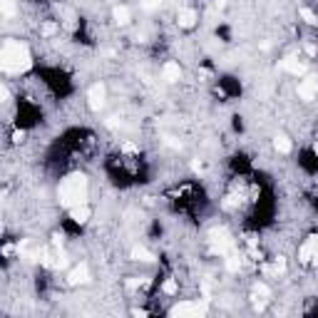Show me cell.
Here are the masks:
<instances>
[{
  "mask_svg": "<svg viewBox=\"0 0 318 318\" xmlns=\"http://www.w3.org/2000/svg\"><path fill=\"white\" fill-rule=\"evenodd\" d=\"M55 33H57V25H55V23H45V25L40 28V35H42V37H52Z\"/></svg>",
  "mask_w": 318,
  "mask_h": 318,
  "instance_id": "e0dca14e",
  "label": "cell"
},
{
  "mask_svg": "<svg viewBox=\"0 0 318 318\" xmlns=\"http://www.w3.org/2000/svg\"><path fill=\"white\" fill-rule=\"evenodd\" d=\"M132 316H147V311H144V308H135Z\"/></svg>",
  "mask_w": 318,
  "mask_h": 318,
  "instance_id": "d4e9b609",
  "label": "cell"
},
{
  "mask_svg": "<svg viewBox=\"0 0 318 318\" xmlns=\"http://www.w3.org/2000/svg\"><path fill=\"white\" fill-rule=\"evenodd\" d=\"M226 269H229V271H239V269H241V259H239V256H229V259H226Z\"/></svg>",
  "mask_w": 318,
  "mask_h": 318,
  "instance_id": "ffe728a7",
  "label": "cell"
},
{
  "mask_svg": "<svg viewBox=\"0 0 318 318\" xmlns=\"http://www.w3.org/2000/svg\"><path fill=\"white\" fill-rule=\"evenodd\" d=\"M164 80L167 82H179L181 80V68H179V62H167L164 70H162Z\"/></svg>",
  "mask_w": 318,
  "mask_h": 318,
  "instance_id": "7c38bea8",
  "label": "cell"
},
{
  "mask_svg": "<svg viewBox=\"0 0 318 318\" xmlns=\"http://www.w3.org/2000/svg\"><path fill=\"white\" fill-rule=\"evenodd\" d=\"M301 18H303L308 25H318V15H316L313 10H308V8H301Z\"/></svg>",
  "mask_w": 318,
  "mask_h": 318,
  "instance_id": "2e32d148",
  "label": "cell"
},
{
  "mask_svg": "<svg viewBox=\"0 0 318 318\" xmlns=\"http://www.w3.org/2000/svg\"><path fill=\"white\" fill-rule=\"evenodd\" d=\"M162 5V0H142V8L144 10H157Z\"/></svg>",
  "mask_w": 318,
  "mask_h": 318,
  "instance_id": "7402d4cb",
  "label": "cell"
},
{
  "mask_svg": "<svg viewBox=\"0 0 318 318\" xmlns=\"http://www.w3.org/2000/svg\"><path fill=\"white\" fill-rule=\"evenodd\" d=\"M114 20L119 23V25H127L132 20V13H130V8H124V5H117L114 8Z\"/></svg>",
  "mask_w": 318,
  "mask_h": 318,
  "instance_id": "5bb4252c",
  "label": "cell"
},
{
  "mask_svg": "<svg viewBox=\"0 0 318 318\" xmlns=\"http://www.w3.org/2000/svg\"><path fill=\"white\" fill-rule=\"evenodd\" d=\"M209 241H212V251H214V253H229L231 246H234L231 236H229L224 229H214V231L209 234Z\"/></svg>",
  "mask_w": 318,
  "mask_h": 318,
  "instance_id": "277c9868",
  "label": "cell"
},
{
  "mask_svg": "<svg viewBox=\"0 0 318 318\" xmlns=\"http://www.w3.org/2000/svg\"><path fill=\"white\" fill-rule=\"evenodd\" d=\"M313 154H316V157H318V142H316V144H313Z\"/></svg>",
  "mask_w": 318,
  "mask_h": 318,
  "instance_id": "4316f807",
  "label": "cell"
},
{
  "mask_svg": "<svg viewBox=\"0 0 318 318\" xmlns=\"http://www.w3.org/2000/svg\"><path fill=\"white\" fill-rule=\"evenodd\" d=\"M15 13V5H13V0H3V15L5 18H10Z\"/></svg>",
  "mask_w": 318,
  "mask_h": 318,
  "instance_id": "44dd1931",
  "label": "cell"
},
{
  "mask_svg": "<svg viewBox=\"0 0 318 318\" xmlns=\"http://www.w3.org/2000/svg\"><path fill=\"white\" fill-rule=\"evenodd\" d=\"M68 214H70V219H72L75 224H87L90 216H92V209H90L87 204H77V207L68 209Z\"/></svg>",
  "mask_w": 318,
  "mask_h": 318,
  "instance_id": "ba28073f",
  "label": "cell"
},
{
  "mask_svg": "<svg viewBox=\"0 0 318 318\" xmlns=\"http://www.w3.org/2000/svg\"><path fill=\"white\" fill-rule=\"evenodd\" d=\"M68 281H70L72 286H82V283H90V269H87L85 264H80V266H75V269L70 271V276H68Z\"/></svg>",
  "mask_w": 318,
  "mask_h": 318,
  "instance_id": "9c48e42d",
  "label": "cell"
},
{
  "mask_svg": "<svg viewBox=\"0 0 318 318\" xmlns=\"http://www.w3.org/2000/svg\"><path fill=\"white\" fill-rule=\"evenodd\" d=\"M87 194H90V181L80 172L68 174L57 186V199L65 209H72L77 204H87Z\"/></svg>",
  "mask_w": 318,
  "mask_h": 318,
  "instance_id": "7a4b0ae2",
  "label": "cell"
},
{
  "mask_svg": "<svg viewBox=\"0 0 318 318\" xmlns=\"http://www.w3.org/2000/svg\"><path fill=\"white\" fill-rule=\"evenodd\" d=\"M311 264H316V266H318V248H316V253H313V259H311Z\"/></svg>",
  "mask_w": 318,
  "mask_h": 318,
  "instance_id": "484cf974",
  "label": "cell"
},
{
  "mask_svg": "<svg viewBox=\"0 0 318 318\" xmlns=\"http://www.w3.org/2000/svg\"><path fill=\"white\" fill-rule=\"evenodd\" d=\"M132 259L149 264V261H154V253H152L149 248H144V246H135V248H132Z\"/></svg>",
  "mask_w": 318,
  "mask_h": 318,
  "instance_id": "4fadbf2b",
  "label": "cell"
},
{
  "mask_svg": "<svg viewBox=\"0 0 318 318\" xmlns=\"http://www.w3.org/2000/svg\"><path fill=\"white\" fill-rule=\"evenodd\" d=\"M253 291H256V296H264V298H269V296H271V288H269L264 281H259L256 286H253Z\"/></svg>",
  "mask_w": 318,
  "mask_h": 318,
  "instance_id": "d6986e66",
  "label": "cell"
},
{
  "mask_svg": "<svg viewBox=\"0 0 318 318\" xmlns=\"http://www.w3.org/2000/svg\"><path fill=\"white\" fill-rule=\"evenodd\" d=\"M30 65H33V55L25 42H20V40L3 42V50H0V68H3V72L20 75V72L30 70Z\"/></svg>",
  "mask_w": 318,
  "mask_h": 318,
  "instance_id": "6da1fadb",
  "label": "cell"
},
{
  "mask_svg": "<svg viewBox=\"0 0 318 318\" xmlns=\"http://www.w3.org/2000/svg\"><path fill=\"white\" fill-rule=\"evenodd\" d=\"M0 97H3V102H10V90H8V85L0 87Z\"/></svg>",
  "mask_w": 318,
  "mask_h": 318,
  "instance_id": "603a6c76",
  "label": "cell"
},
{
  "mask_svg": "<svg viewBox=\"0 0 318 318\" xmlns=\"http://www.w3.org/2000/svg\"><path fill=\"white\" fill-rule=\"evenodd\" d=\"M274 149H276L279 154H288V152H291V140L283 137V135L276 137V140H274Z\"/></svg>",
  "mask_w": 318,
  "mask_h": 318,
  "instance_id": "9a60e30c",
  "label": "cell"
},
{
  "mask_svg": "<svg viewBox=\"0 0 318 318\" xmlns=\"http://www.w3.org/2000/svg\"><path fill=\"white\" fill-rule=\"evenodd\" d=\"M177 23H179V28H184V30H192V28L197 25V13H194L192 8H184V10H179Z\"/></svg>",
  "mask_w": 318,
  "mask_h": 318,
  "instance_id": "30bf717a",
  "label": "cell"
},
{
  "mask_svg": "<svg viewBox=\"0 0 318 318\" xmlns=\"http://www.w3.org/2000/svg\"><path fill=\"white\" fill-rule=\"evenodd\" d=\"M209 313V306H207V301H184V303H177L172 311H169V316H179V318H204Z\"/></svg>",
  "mask_w": 318,
  "mask_h": 318,
  "instance_id": "3957f363",
  "label": "cell"
},
{
  "mask_svg": "<svg viewBox=\"0 0 318 318\" xmlns=\"http://www.w3.org/2000/svg\"><path fill=\"white\" fill-rule=\"evenodd\" d=\"M162 291H164L167 296H174V293L179 291V288H177V281H172V279H167V281L162 283Z\"/></svg>",
  "mask_w": 318,
  "mask_h": 318,
  "instance_id": "ac0fdd59",
  "label": "cell"
},
{
  "mask_svg": "<svg viewBox=\"0 0 318 318\" xmlns=\"http://www.w3.org/2000/svg\"><path fill=\"white\" fill-rule=\"evenodd\" d=\"M122 149H124V152H130V154H137V152H140V149H137L135 144H130V142H127V144H122Z\"/></svg>",
  "mask_w": 318,
  "mask_h": 318,
  "instance_id": "cb8c5ba5",
  "label": "cell"
},
{
  "mask_svg": "<svg viewBox=\"0 0 318 318\" xmlns=\"http://www.w3.org/2000/svg\"><path fill=\"white\" fill-rule=\"evenodd\" d=\"M298 97L301 100H306V102H311V100H316V92H318V85H316V80H311V77H306L303 82H298Z\"/></svg>",
  "mask_w": 318,
  "mask_h": 318,
  "instance_id": "52a82bcc",
  "label": "cell"
},
{
  "mask_svg": "<svg viewBox=\"0 0 318 318\" xmlns=\"http://www.w3.org/2000/svg\"><path fill=\"white\" fill-rule=\"evenodd\" d=\"M105 95H107L105 85H92L90 92H87V105H90V109L100 112V109L105 107Z\"/></svg>",
  "mask_w": 318,
  "mask_h": 318,
  "instance_id": "8992f818",
  "label": "cell"
},
{
  "mask_svg": "<svg viewBox=\"0 0 318 318\" xmlns=\"http://www.w3.org/2000/svg\"><path fill=\"white\" fill-rule=\"evenodd\" d=\"M316 248H318V234L306 236V241H303V244H301V248H298V261H301V264H311Z\"/></svg>",
  "mask_w": 318,
  "mask_h": 318,
  "instance_id": "5b68a950",
  "label": "cell"
},
{
  "mask_svg": "<svg viewBox=\"0 0 318 318\" xmlns=\"http://www.w3.org/2000/svg\"><path fill=\"white\" fill-rule=\"evenodd\" d=\"M281 70H286V72H291V75H306V65L303 62H298L296 57H286V60H281Z\"/></svg>",
  "mask_w": 318,
  "mask_h": 318,
  "instance_id": "8fae6325",
  "label": "cell"
}]
</instances>
